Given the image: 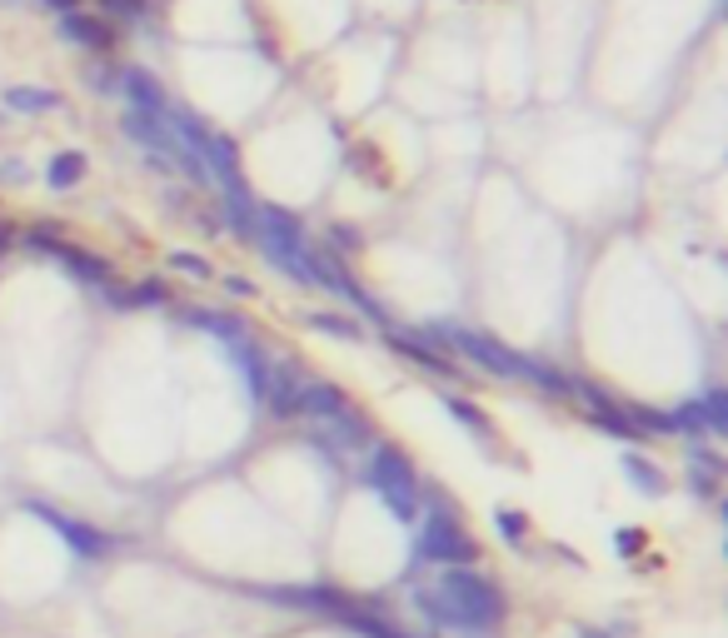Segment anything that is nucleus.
Masks as SVG:
<instances>
[{
	"instance_id": "obj_32",
	"label": "nucleus",
	"mask_w": 728,
	"mask_h": 638,
	"mask_svg": "<svg viewBox=\"0 0 728 638\" xmlns=\"http://www.w3.org/2000/svg\"><path fill=\"white\" fill-rule=\"evenodd\" d=\"M359 249V235H355V229H349V225H329V249Z\"/></svg>"
},
{
	"instance_id": "obj_1",
	"label": "nucleus",
	"mask_w": 728,
	"mask_h": 638,
	"mask_svg": "<svg viewBox=\"0 0 728 638\" xmlns=\"http://www.w3.org/2000/svg\"><path fill=\"white\" fill-rule=\"evenodd\" d=\"M409 604H414V614L424 618L429 628L454 634V638H489L509 618L504 588H499L489 574H479L474 564L439 568L434 584L409 588Z\"/></svg>"
},
{
	"instance_id": "obj_14",
	"label": "nucleus",
	"mask_w": 728,
	"mask_h": 638,
	"mask_svg": "<svg viewBox=\"0 0 728 638\" xmlns=\"http://www.w3.org/2000/svg\"><path fill=\"white\" fill-rule=\"evenodd\" d=\"M170 315L180 319V325L199 329V335H215L219 344H235V339H249V325L239 315H229V309H205V305H170Z\"/></svg>"
},
{
	"instance_id": "obj_19",
	"label": "nucleus",
	"mask_w": 728,
	"mask_h": 638,
	"mask_svg": "<svg viewBox=\"0 0 728 638\" xmlns=\"http://www.w3.org/2000/svg\"><path fill=\"white\" fill-rule=\"evenodd\" d=\"M90 160L80 155V150H55V155L45 160V185L55 189V195H65V189H75L80 179H85Z\"/></svg>"
},
{
	"instance_id": "obj_29",
	"label": "nucleus",
	"mask_w": 728,
	"mask_h": 638,
	"mask_svg": "<svg viewBox=\"0 0 728 638\" xmlns=\"http://www.w3.org/2000/svg\"><path fill=\"white\" fill-rule=\"evenodd\" d=\"M638 548H644V528H634V524L614 528V554L618 558H638Z\"/></svg>"
},
{
	"instance_id": "obj_11",
	"label": "nucleus",
	"mask_w": 728,
	"mask_h": 638,
	"mask_svg": "<svg viewBox=\"0 0 728 638\" xmlns=\"http://www.w3.org/2000/svg\"><path fill=\"white\" fill-rule=\"evenodd\" d=\"M55 30H60V40H70V45H80V50H95V55H105V50L120 40L115 20L90 16V10H65V16H55Z\"/></svg>"
},
{
	"instance_id": "obj_10",
	"label": "nucleus",
	"mask_w": 728,
	"mask_h": 638,
	"mask_svg": "<svg viewBox=\"0 0 728 638\" xmlns=\"http://www.w3.org/2000/svg\"><path fill=\"white\" fill-rule=\"evenodd\" d=\"M389 335V349H394L399 359H404V364H414V369H424L429 379H444V384H459V379H464V369H459V359L454 354H444V349H434L429 344L424 335H419V329H384Z\"/></svg>"
},
{
	"instance_id": "obj_15",
	"label": "nucleus",
	"mask_w": 728,
	"mask_h": 638,
	"mask_svg": "<svg viewBox=\"0 0 728 638\" xmlns=\"http://www.w3.org/2000/svg\"><path fill=\"white\" fill-rule=\"evenodd\" d=\"M349 404V394L339 384H329V379H305L299 384V419H309V424H335Z\"/></svg>"
},
{
	"instance_id": "obj_35",
	"label": "nucleus",
	"mask_w": 728,
	"mask_h": 638,
	"mask_svg": "<svg viewBox=\"0 0 728 638\" xmlns=\"http://www.w3.org/2000/svg\"><path fill=\"white\" fill-rule=\"evenodd\" d=\"M574 638H614V628H578Z\"/></svg>"
},
{
	"instance_id": "obj_31",
	"label": "nucleus",
	"mask_w": 728,
	"mask_h": 638,
	"mask_svg": "<svg viewBox=\"0 0 728 638\" xmlns=\"http://www.w3.org/2000/svg\"><path fill=\"white\" fill-rule=\"evenodd\" d=\"M30 169L20 165V160H0V185H25Z\"/></svg>"
},
{
	"instance_id": "obj_26",
	"label": "nucleus",
	"mask_w": 728,
	"mask_h": 638,
	"mask_svg": "<svg viewBox=\"0 0 728 638\" xmlns=\"http://www.w3.org/2000/svg\"><path fill=\"white\" fill-rule=\"evenodd\" d=\"M688 469H708V474L724 478V454H718V449H708L704 439H694V444H688Z\"/></svg>"
},
{
	"instance_id": "obj_18",
	"label": "nucleus",
	"mask_w": 728,
	"mask_h": 638,
	"mask_svg": "<svg viewBox=\"0 0 728 638\" xmlns=\"http://www.w3.org/2000/svg\"><path fill=\"white\" fill-rule=\"evenodd\" d=\"M624 478H628V488H634V494H644V498L668 494V474L654 464V459L634 454V449H628V454H624Z\"/></svg>"
},
{
	"instance_id": "obj_25",
	"label": "nucleus",
	"mask_w": 728,
	"mask_h": 638,
	"mask_svg": "<svg viewBox=\"0 0 728 638\" xmlns=\"http://www.w3.org/2000/svg\"><path fill=\"white\" fill-rule=\"evenodd\" d=\"M170 269H185L189 279H215V265L195 249H170Z\"/></svg>"
},
{
	"instance_id": "obj_13",
	"label": "nucleus",
	"mask_w": 728,
	"mask_h": 638,
	"mask_svg": "<svg viewBox=\"0 0 728 638\" xmlns=\"http://www.w3.org/2000/svg\"><path fill=\"white\" fill-rule=\"evenodd\" d=\"M225 354H229V364L239 369V379H245V394L255 399V404H265V394H269V364H275V359L265 354V344L249 335V339L225 344Z\"/></svg>"
},
{
	"instance_id": "obj_20",
	"label": "nucleus",
	"mask_w": 728,
	"mask_h": 638,
	"mask_svg": "<svg viewBox=\"0 0 728 638\" xmlns=\"http://www.w3.org/2000/svg\"><path fill=\"white\" fill-rule=\"evenodd\" d=\"M0 105L16 110V115H45V110H60V90L50 85H10L0 95Z\"/></svg>"
},
{
	"instance_id": "obj_23",
	"label": "nucleus",
	"mask_w": 728,
	"mask_h": 638,
	"mask_svg": "<svg viewBox=\"0 0 728 638\" xmlns=\"http://www.w3.org/2000/svg\"><path fill=\"white\" fill-rule=\"evenodd\" d=\"M624 409H628V419H634L638 439H648V434H674V424H668V409H648V404H624Z\"/></svg>"
},
{
	"instance_id": "obj_5",
	"label": "nucleus",
	"mask_w": 728,
	"mask_h": 638,
	"mask_svg": "<svg viewBox=\"0 0 728 638\" xmlns=\"http://www.w3.org/2000/svg\"><path fill=\"white\" fill-rule=\"evenodd\" d=\"M165 125H170V135H175L180 145L205 165V175H209V185L215 189L245 185V175H239V150H235V140H229L225 130H215L209 120H199L195 110L175 105V100H170V110H165Z\"/></svg>"
},
{
	"instance_id": "obj_33",
	"label": "nucleus",
	"mask_w": 728,
	"mask_h": 638,
	"mask_svg": "<svg viewBox=\"0 0 728 638\" xmlns=\"http://www.w3.org/2000/svg\"><path fill=\"white\" fill-rule=\"evenodd\" d=\"M225 289L235 299H255V285H249V279H239V275H225Z\"/></svg>"
},
{
	"instance_id": "obj_34",
	"label": "nucleus",
	"mask_w": 728,
	"mask_h": 638,
	"mask_svg": "<svg viewBox=\"0 0 728 638\" xmlns=\"http://www.w3.org/2000/svg\"><path fill=\"white\" fill-rule=\"evenodd\" d=\"M45 10H55V16H65V10H80V0H40Z\"/></svg>"
},
{
	"instance_id": "obj_22",
	"label": "nucleus",
	"mask_w": 728,
	"mask_h": 638,
	"mask_svg": "<svg viewBox=\"0 0 728 638\" xmlns=\"http://www.w3.org/2000/svg\"><path fill=\"white\" fill-rule=\"evenodd\" d=\"M494 534L504 538L509 548H524V538H529V514H519V508H494Z\"/></svg>"
},
{
	"instance_id": "obj_24",
	"label": "nucleus",
	"mask_w": 728,
	"mask_h": 638,
	"mask_svg": "<svg viewBox=\"0 0 728 638\" xmlns=\"http://www.w3.org/2000/svg\"><path fill=\"white\" fill-rule=\"evenodd\" d=\"M130 309H170V289L160 279H140L130 285Z\"/></svg>"
},
{
	"instance_id": "obj_7",
	"label": "nucleus",
	"mask_w": 728,
	"mask_h": 638,
	"mask_svg": "<svg viewBox=\"0 0 728 638\" xmlns=\"http://www.w3.org/2000/svg\"><path fill=\"white\" fill-rule=\"evenodd\" d=\"M55 229H60V225H30V229H25V245L35 249V255L55 259V265L65 269L70 279H80L85 289H100V285H110V279H115V265H110L105 255L70 245V239H65V235H55Z\"/></svg>"
},
{
	"instance_id": "obj_17",
	"label": "nucleus",
	"mask_w": 728,
	"mask_h": 638,
	"mask_svg": "<svg viewBox=\"0 0 728 638\" xmlns=\"http://www.w3.org/2000/svg\"><path fill=\"white\" fill-rule=\"evenodd\" d=\"M439 409H444L454 424H464V434L479 439V444H489V439H494V424H489V414L474 404V399L454 394V389H439Z\"/></svg>"
},
{
	"instance_id": "obj_12",
	"label": "nucleus",
	"mask_w": 728,
	"mask_h": 638,
	"mask_svg": "<svg viewBox=\"0 0 728 638\" xmlns=\"http://www.w3.org/2000/svg\"><path fill=\"white\" fill-rule=\"evenodd\" d=\"M115 90H125V100H130V110L135 115H150V120H165V110H170V90L160 85L150 70H140V65H120L115 70Z\"/></svg>"
},
{
	"instance_id": "obj_21",
	"label": "nucleus",
	"mask_w": 728,
	"mask_h": 638,
	"mask_svg": "<svg viewBox=\"0 0 728 638\" xmlns=\"http://www.w3.org/2000/svg\"><path fill=\"white\" fill-rule=\"evenodd\" d=\"M305 325L315 329V335H329V339H365V329H359L349 315H325V309H315V315H305Z\"/></svg>"
},
{
	"instance_id": "obj_28",
	"label": "nucleus",
	"mask_w": 728,
	"mask_h": 638,
	"mask_svg": "<svg viewBox=\"0 0 728 638\" xmlns=\"http://www.w3.org/2000/svg\"><path fill=\"white\" fill-rule=\"evenodd\" d=\"M110 20H150V0H100Z\"/></svg>"
},
{
	"instance_id": "obj_27",
	"label": "nucleus",
	"mask_w": 728,
	"mask_h": 638,
	"mask_svg": "<svg viewBox=\"0 0 728 638\" xmlns=\"http://www.w3.org/2000/svg\"><path fill=\"white\" fill-rule=\"evenodd\" d=\"M688 494L704 498V504H718V474H708V469H688Z\"/></svg>"
},
{
	"instance_id": "obj_30",
	"label": "nucleus",
	"mask_w": 728,
	"mask_h": 638,
	"mask_svg": "<svg viewBox=\"0 0 728 638\" xmlns=\"http://www.w3.org/2000/svg\"><path fill=\"white\" fill-rule=\"evenodd\" d=\"M95 295H100V305H105L110 315H130V289L125 285H115V279H110V285L95 289Z\"/></svg>"
},
{
	"instance_id": "obj_4",
	"label": "nucleus",
	"mask_w": 728,
	"mask_h": 638,
	"mask_svg": "<svg viewBox=\"0 0 728 638\" xmlns=\"http://www.w3.org/2000/svg\"><path fill=\"white\" fill-rule=\"evenodd\" d=\"M365 488H375L379 504L399 518L404 528H414L419 504H424V484H419V469L409 464V454L389 439H369L365 444V469H359Z\"/></svg>"
},
{
	"instance_id": "obj_3",
	"label": "nucleus",
	"mask_w": 728,
	"mask_h": 638,
	"mask_svg": "<svg viewBox=\"0 0 728 638\" xmlns=\"http://www.w3.org/2000/svg\"><path fill=\"white\" fill-rule=\"evenodd\" d=\"M454 568V564H479V544L459 518V504H449L444 488L424 484V504L414 518V568Z\"/></svg>"
},
{
	"instance_id": "obj_6",
	"label": "nucleus",
	"mask_w": 728,
	"mask_h": 638,
	"mask_svg": "<svg viewBox=\"0 0 728 638\" xmlns=\"http://www.w3.org/2000/svg\"><path fill=\"white\" fill-rule=\"evenodd\" d=\"M309 289H325V295H335L339 305H349L359 319H369V325L394 329V319H389V309L379 305V299L369 295V289L359 285L355 275H349V265L335 255V249H315V255H309Z\"/></svg>"
},
{
	"instance_id": "obj_2",
	"label": "nucleus",
	"mask_w": 728,
	"mask_h": 638,
	"mask_svg": "<svg viewBox=\"0 0 728 638\" xmlns=\"http://www.w3.org/2000/svg\"><path fill=\"white\" fill-rule=\"evenodd\" d=\"M419 335H424L434 349H444V354H454V359H469L474 369H484V374H494V379L544 389V394H558V399H574V374H564V369L548 364V359L524 354V349H509L504 339L484 335V329L454 325V319H429Z\"/></svg>"
},
{
	"instance_id": "obj_16",
	"label": "nucleus",
	"mask_w": 728,
	"mask_h": 638,
	"mask_svg": "<svg viewBox=\"0 0 728 638\" xmlns=\"http://www.w3.org/2000/svg\"><path fill=\"white\" fill-rule=\"evenodd\" d=\"M299 384H305V369L295 364V359H279V364H269V414L275 419H299Z\"/></svg>"
},
{
	"instance_id": "obj_36",
	"label": "nucleus",
	"mask_w": 728,
	"mask_h": 638,
	"mask_svg": "<svg viewBox=\"0 0 728 638\" xmlns=\"http://www.w3.org/2000/svg\"><path fill=\"white\" fill-rule=\"evenodd\" d=\"M10 245H16V229H10V225H0V249H10Z\"/></svg>"
},
{
	"instance_id": "obj_9",
	"label": "nucleus",
	"mask_w": 728,
	"mask_h": 638,
	"mask_svg": "<svg viewBox=\"0 0 728 638\" xmlns=\"http://www.w3.org/2000/svg\"><path fill=\"white\" fill-rule=\"evenodd\" d=\"M668 424H674V434H688V439H724L728 434V389L724 384H708L704 394L684 399V404L668 409Z\"/></svg>"
},
{
	"instance_id": "obj_8",
	"label": "nucleus",
	"mask_w": 728,
	"mask_h": 638,
	"mask_svg": "<svg viewBox=\"0 0 728 638\" xmlns=\"http://www.w3.org/2000/svg\"><path fill=\"white\" fill-rule=\"evenodd\" d=\"M25 514H35L40 524H50L60 538H65V548L75 558H85V564H100V558H110L120 548L115 534H105L100 524H90V518H75L65 514V508H55L50 498H25Z\"/></svg>"
}]
</instances>
